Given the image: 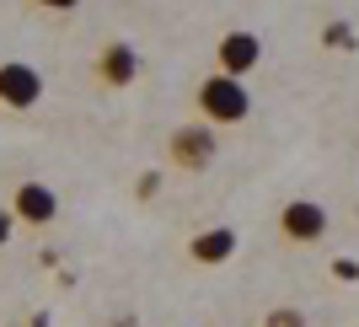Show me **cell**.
<instances>
[{
  "instance_id": "cell-4",
  "label": "cell",
  "mask_w": 359,
  "mask_h": 327,
  "mask_svg": "<svg viewBox=\"0 0 359 327\" xmlns=\"http://www.w3.org/2000/svg\"><path fill=\"white\" fill-rule=\"evenodd\" d=\"M140 48L129 44V38H107L102 48H97V60H91V75H97V86L102 91H123L140 81Z\"/></svg>"
},
{
  "instance_id": "cell-1",
  "label": "cell",
  "mask_w": 359,
  "mask_h": 327,
  "mask_svg": "<svg viewBox=\"0 0 359 327\" xmlns=\"http://www.w3.org/2000/svg\"><path fill=\"white\" fill-rule=\"evenodd\" d=\"M194 119L210 124V129H236V124H247L252 119V91H247V81H231V75H220V70L194 81Z\"/></svg>"
},
{
  "instance_id": "cell-11",
  "label": "cell",
  "mask_w": 359,
  "mask_h": 327,
  "mask_svg": "<svg viewBox=\"0 0 359 327\" xmlns=\"http://www.w3.org/2000/svg\"><path fill=\"white\" fill-rule=\"evenodd\" d=\"M156 194H161V172H145L135 182V199H156Z\"/></svg>"
},
{
  "instance_id": "cell-7",
  "label": "cell",
  "mask_w": 359,
  "mask_h": 327,
  "mask_svg": "<svg viewBox=\"0 0 359 327\" xmlns=\"http://www.w3.org/2000/svg\"><path fill=\"white\" fill-rule=\"evenodd\" d=\"M279 236L290 247H311V241L327 236V209L316 204V199H290L279 204Z\"/></svg>"
},
{
  "instance_id": "cell-8",
  "label": "cell",
  "mask_w": 359,
  "mask_h": 327,
  "mask_svg": "<svg viewBox=\"0 0 359 327\" xmlns=\"http://www.w3.org/2000/svg\"><path fill=\"white\" fill-rule=\"evenodd\" d=\"M188 258L198 268H220L236 258V225H210V231H194L188 236Z\"/></svg>"
},
{
  "instance_id": "cell-12",
  "label": "cell",
  "mask_w": 359,
  "mask_h": 327,
  "mask_svg": "<svg viewBox=\"0 0 359 327\" xmlns=\"http://www.w3.org/2000/svg\"><path fill=\"white\" fill-rule=\"evenodd\" d=\"M11 236H16V220H11V209L0 204V253H6V247H11Z\"/></svg>"
},
{
  "instance_id": "cell-3",
  "label": "cell",
  "mask_w": 359,
  "mask_h": 327,
  "mask_svg": "<svg viewBox=\"0 0 359 327\" xmlns=\"http://www.w3.org/2000/svg\"><path fill=\"white\" fill-rule=\"evenodd\" d=\"M11 220L16 225H27V231H48V225L60 220V194L48 188V182H38V178H27V182H16L11 188Z\"/></svg>"
},
{
  "instance_id": "cell-10",
  "label": "cell",
  "mask_w": 359,
  "mask_h": 327,
  "mask_svg": "<svg viewBox=\"0 0 359 327\" xmlns=\"http://www.w3.org/2000/svg\"><path fill=\"white\" fill-rule=\"evenodd\" d=\"M32 11H48V16H70V11H81V0H27Z\"/></svg>"
},
{
  "instance_id": "cell-6",
  "label": "cell",
  "mask_w": 359,
  "mask_h": 327,
  "mask_svg": "<svg viewBox=\"0 0 359 327\" xmlns=\"http://www.w3.org/2000/svg\"><path fill=\"white\" fill-rule=\"evenodd\" d=\"M257 65H263V38H257V32L231 27L220 44H215V70L231 75V81H247Z\"/></svg>"
},
{
  "instance_id": "cell-9",
  "label": "cell",
  "mask_w": 359,
  "mask_h": 327,
  "mask_svg": "<svg viewBox=\"0 0 359 327\" xmlns=\"http://www.w3.org/2000/svg\"><path fill=\"white\" fill-rule=\"evenodd\" d=\"M263 327H306V316H300L295 306H273V312L263 316Z\"/></svg>"
},
{
  "instance_id": "cell-5",
  "label": "cell",
  "mask_w": 359,
  "mask_h": 327,
  "mask_svg": "<svg viewBox=\"0 0 359 327\" xmlns=\"http://www.w3.org/2000/svg\"><path fill=\"white\" fill-rule=\"evenodd\" d=\"M43 102V75L27 60H0V107L6 113H32Z\"/></svg>"
},
{
  "instance_id": "cell-2",
  "label": "cell",
  "mask_w": 359,
  "mask_h": 327,
  "mask_svg": "<svg viewBox=\"0 0 359 327\" xmlns=\"http://www.w3.org/2000/svg\"><path fill=\"white\" fill-rule=\"evenodd\" d=\"M215 156H220V129H210V124H177V129L166 134V161L177 166V172H188V178H198V172H210Z\"/></svg>"
}]
</instances>
